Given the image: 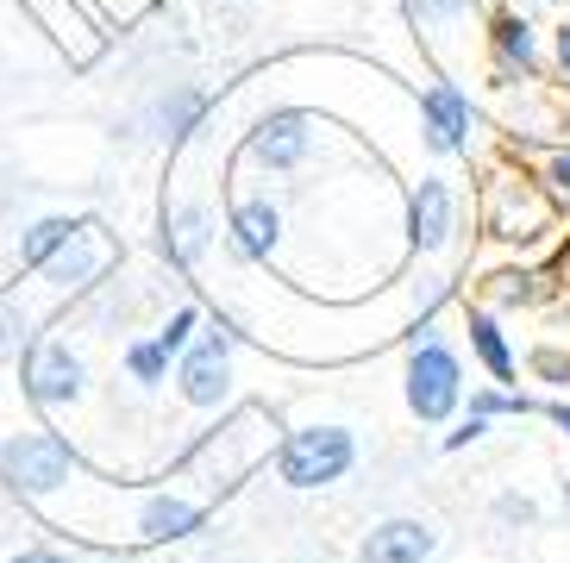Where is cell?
<instances>
[{"mask_svg":"<svg viewBox=\"0 0 570 563\" xmlns=\"http://www.w3.org/2000/svg\"><path fill=\"white\" fill-rule=\"evenodd\" d=\"M407 364H402V401L420 426H452L464 414V357L458 345L439 332V314H420L414 326L402 332Z\"/></svg>","mask_w":570,"mask_h":563,"instance_id":"1","label":"cell"},{"mask_svg":"<svg viewBox=\"0 0 570 563\" xmlns=\"http://www.w3.org/2000/svg\"><path fill=\"white\" fill-rule=\"evenodd\" d=\"M276 432L283 426L269 419V407H233V414H219V426H207L202 438L188 445L183 476L207 482V501L226 495V488H238V482L276 451Z\"/></svg>","mask_w":570,"mask_h":563,"instance_id":"2","label":"cell"},{"mask_svg":"<svg viewBox=\"0 0 570 563\" xmlns=\"http://www.w3.org/2000/svg\"><path fill=\"white\" fill-rule=\"evenodd\" d=\"M82 476V451L69 445L57 426L32 419V426L0 432V488L26 507H51L69 482Z\"/></svg>","mask_w":570,"mask_h":563,"instance_id":"3","label":"cell"},{"mask_svg":"<svg viewBox=\"0 0 570 563\" xmlns=\"http://www.w3.org/2000/svg\"><path fill=\"white\" fill-rule=\"evenodd\" d=\"M364 445H357L352 426H338V419H314V426H288L269 451V470L283 488L295 495H320V488H338V482L357 470Z\"/></svg>","mask_w":570,"mask_h":563,"instance_id":"4","label":"cell"},{"mask_svg":"<svg viewBox=\"0 0 570 563\" xmlns=\"http://www.w3.org/2000/svg\"><path fill=\"white\" fill-rule=\"evenodd\" d=\"M119 257H126V250H119V238L107 233L101 219H95V214H76L69 238L51 250V257H45V264L32 269V276L45 282V288H51L57 300H76V295H95V288H101V282L114 276Z\"/></svg>","mask_w":570,"mask_h":563,"instance_id":"5","label":"cell"},{"mask_svg":"<svg viewBox=\"0 0 570 563\" xmlns=\"http://www.w3.org/2000/svg\"><path fill=\"white\" fill-rule=\"evenodd\" d=\"M552 219H558V200L546 195V182H539V176H527V169H502V176L489 182L483 233L495 238V245L527 250V245H539V238L552 233Z\"/></svg>","mask_w":570,"mask_h":563,"instance_id":"6","label":"cell"},{"mask_svg":"<svg viewBox=\"0 0 570 563\" xmlns=\"http://www.w3.org/2000/svg\"><path fill=\"white\" fill-rule=\"evenodd\" d=\"M13 369H19V395L32 401L38 414H69L88 395V357L69 338H51V332H38Z\"/></svg>","mask_w":570,"mask_h":563,"instance_id":"7","label":"cell"},{"mask_svg":"<svg viewBox=\"0 0 570 563\" xmlns=\"http://www.w3.org/2000/svg\"><path fill=\"white\" fill-rule=\"evenodd\" d=\"M233 350H238V332L233 326H202V338L176 357V401L195 407V414H226L233 401Z\"/></svg>","mask_w":570,"mask_h":563,"instance_id":"8","label":"cell"},{"mask_svg":"<svg viewBox=\"0 0 570 563\" xmlns=\"http://www.w3.org/2000/svg\"><path fill=\"white\" fill-rule=\"evenodd\" d=\"M464 233V200L452 176H420L407 188V250L414 257H445Z\"/></svg>","mask_w":570,"mask_h":563,"instance_id":"9","label":"cell"},{"mask_svg":"<svg viewBox=\"0 0 570 563\" xmlns=\"http://www.w3.org/2000/svg\"><path fill=\"white\" fill-rule=\"evenodd\" d=\"M483 45H489V63H495V88L539 82V76L552 69V57H546V32H539L520 7H495V13H489Z\"/></svg>","mask_w":570,"mask_h":563,"instance_id":"10","label":"cell"},{"mask_svg":"<svg viewBox=\"0 0 570 563\" xmlns=\"http://www.w3.org/2000/svg\"><path fill=\"white\" fill-rule=\"evenodd\" d=\"M420 145L433 157H470L476 145V107L458 76H433L420 88Z\"/></svg>","mask_w":570,"mask_h":563,"instance_id":"11","label":"cell"},{"mask_svg":"<svg viewBox=\"0 0 570 563\" xmlns=\"http://www.w3.org/2000/svg\"><path fill=\"white\" fill-rule=\"evenodd\" d=\"M238 157L257 164V169H269V176H295V169L314 157V113H302V107H276V113H264L252 132H245Z\"/></svg>","mask_w":570,"mask_h":563,"instance_id":"12","label":"cell"},{"mask_svg":"<svg viewBox=\"0 0 570 563\" xmlns=\"http://www.w3.org/2000/svg\"><path fill=\"white\" fill-rule=\"evenodd\" d=\"M207 507H214V501L183 495V488H151V495H138V507H132V539L138 545H183V539H195V532L207 526Z\"/></svg>","mask_w":570,"mask_h":563,"instance_id":"13","label":"cell"},{"mask_svg":"<svg viewBox=\"0 0 570 563\" xmlns=\"http://www.w3.org/2000/svg\"><path fill=\"white\" fill-rule=\"evenodd\" d=\"M226 245L238 264H269L283 250V207L269 195H233L226 200Z\"/></svg>","mask_w":570,"mask_h":563,"instance_id":"14","label":"cell"},{"mask_svg":"<svg viewBox=\"0 0 570 563\" xmlns=\"http://www.w3.org/2000/svg\"><path fill=\"white\" fill-rule=\"evenodd\" d=\"M439 526L420 514H389L357 539V563H433L439 557Z\"/></svg>","mask_w":570,"mask_h":563,"instance_id":"15","label":"cell"},{"mask_svg":"<svg viewBox=\"0 0 570 563\" xmlns=\"http://www.w3.org/2000/svg\"><path fill=\"white\" fill-rule=\"evenodd\" d=\"M214 238H219V226H214V207L207 200H176V207H164V238H157V250H164L169 269L195 276L207 264Z\"/></svg>","mask_w":570,"mask_h":563,"instance_id":"16","label":"cell"},{"mask_svg":"<svg viewBox=\"0 0 570 563\" xmlns=\"http://www.w3.org/2000/svg\"><path fill=\"white\" fill-rule=\"evenodd\" d=\"M464 338H470V357L489 369L495 388H520V357H514V338H508L502 314H489L483 300L464 307Z\"/></svg>","mask_w":570,"mask_h":563,"instance_id":"17","label":"cell"},{"mask_svg":"<svg viewBox=\"0 0 570 563\" xmlns=\"http://www.w3.org/2000/svg\"><path fill=\"white\" fill-rule=\"evenodd\" d=\"M26 13L45 19V32L69 50V63H95V57H101V38L107 32L88 19L82 0H26Z\"/></svg>","mask_w":570,"mask_h":563,"instance_id":"18","label":"cell"},{"mask_svg":"<svg viewBox=\"0 0 570 563\" xmlns=\"http://www.w3.org/2000/svg\"><path fill=\"white\" fill-rule=\"evenodd\" d=\"M202 119H207V95L195 82H176L169 95H157V107H151V126H157L164 145H188V138L202 132Z\"/></svg>","mask_w":570,"mask_h":563,"instance_id":"19","label":"cell"},{"mask_svg":"<svg viewBox=\"0 0 570 563\" xmlns=\"http://www.w3.org/2000/svg\"><path fill=\"white\" fill-rule=\"evenodd\" d=\"M32 338H38V314L26 307L19 288H0V369H13Z\"/></svg>","mask_w":570,"mask_h":563,"instance_id":"20","label":"cell"},{"mask_svg":"<svg viewBox=\"0 0 570 563\" xmlns=\"http://www.w3.org/2000/svg\"><path fill=\"white\" fill-rule=\"evenodd\" d=\"M402 7H407V19H414L420 32H426V45H445V38L476 13V0H402Z\"/></svg>","mask_w":570,"mask_h":563,"instance_id":"21","label":"cell"},{"mask_svg":"<svg viewBox=\"0 0 570 563\" xmlns=\"http://www.w3.org/2000/svg\"><path fill=\"white\" fill-rule=\"evenodd\" d=\"M546 295V288H539V269H495V276L483 282V307L489 314H508V307H533V300Z\"/></svg>","mask_w":570,"mask_h":563,"instance_id":"22","label":"cell"},{"mask_svg":"<svg viewBox=\"0 0 570 563\" xmlns=\"http://www.w3.org/2000/svg\"><path fill=\"white\" fill-rule=\"evenodd\" d=\"M119 364H126V376H132L138 388H145V395H157V388L169 382V369H176V364H169V350L157 345L151 332H145V338H126V350H119Z\"/></svg>","mask_w":570,"mask_h":563,"instance_id":"23","label":"cell"},{"mask_svg":"<svg viewBox=\"0 0 570 563\" xmlns=\"http://www.w3.org/2000/svg\"><path fill=\"white\" fill-rule=\"evenodd\" d=\"M69 226H76V214H45V219H32V226L19 233V269L32 276V269L69 238Z\"/></svg>","mask_w":570,"mask_h":563,"instance_id":"24","label":"cell"},{"mask_svg":"<svg viewBox=\"0 0 570 563\" xmlns=\"http://www.w3.org/2000/svg\"><path fill=\"white\" fill-rule=\"evenodd\" d=\"M464 414H483V419H527V414H539V401L527 395V388H470L464 395Z\"/></svg>","mask_w":570,"mask_h":563,"instance_id":"25","label":"cell"},{"mask_svg":"<svg viewBox=\"0 0 570 563\" xmlns=\"http://www.w3.org/2000/svg\"><path fill=\"white\" fill-rule=\"evenodd\" d=\"M202 326H207V314H202V300H183V307H176V314L164 319V326L151 332L157 345L169 350V364H176V357H183L188 345H195V338H202Z\"/></svg>","mask_w":570,"mask_h":563,"instance_id":"26","label":"cell"},{"mask_svg":"<svg viewBox=\"0 0 570 563\" xmlns=\"http://www.w3.org/2000/svg\"><path fill=\"white\" fill-rule=\"evenodd\" d=\"M539 182H546V195H552L558 207H570V145L546 150V164H539Z\"/></svg>","mask_w":570,"mask_h":563,"instance_id":"27","label":"cell"},{"mask_svg":"<svg viewBox=\"0 0 570 563\" xmlns=\"http://www.w3.org/2000/svg\"><path fill=\"white\" fill-rule=\"evenodd\" d=\"M489 426H495V419H483V414H458V419H452V432L439 438V451H470V445H483Z\"/></svg>","mask_w":570,"mask_h":563,"instance_id":"28","label":"cell"},{"mask_svg":"<svg viewBox=\"0 0 570 563\" xmlns=\"http://www.w3.org/2000/svg\"><path fill=\"white\" fill-rule=\"evenodd\" d=\"M546 57H552V76L570 88V7H564V19L552 26V38H546Z\"/></svg>","mask_w":570,"mask_h":563,"instance_id":"29","label":"cell"},{"mask_svg":"<svg viewBox=\"0 0 570 563\" xmlns=\"http://www.w3.org/2000/svg\"><path fill=\"white\" fill-rule=\"evenodd\" d=\"M495 520L502 526H539V507L527 495H495Z\"/></svg>","mask_w":570,"mask_h":563,"instance_id":"30","label":"cell"},{"mask_svg":"<svg viewBox=\"0 0 570 563\" xmlns=\"http://www.w3.org/2000/svg\"><path fill=\"white\" fill-rule=\"evenodd\" d=\"M7 563H69V551H57V545H26V551H13Z\"/></svg>","mask_w":570,"mask_h":563,"instance_id":"31","label":"cell"},{"mask_svg":"<svg viewBox=\"0 0 570 563\" xmlns=\"http://www.w3.org/2000/svg\"><path fill=\"white\" fill-rule=\"evenodd\" d=\"M539 414H546V419H552V426H558V432H564V438H570V401H546Z\"/></svg>","mask_w":570,"mask_h":563,"instance_id":"32","label":"cell"},{"mask_svg":"<svg viewBox=\"0 0 570 563\" xmlns=\"http://www.w3.org/2000/svg\"><path fill=\"white\" fill-rule=\"evenodd\" d=\"M88 563H132V557H126V551H95Z\"/></svg>","mask_w":570,"mask_h":563,"instance_id":"33","label":"cell"},{"mask_svg":"<svg viewBox=\"0 0 570 563\" xmlns=\"http://www.w3.org/2000/svg\"><path fill=\"white\" fill-rule=\"evenodd\" d=\"M539 7H570V0H539Z\"/></svg>","mask_w":570,"mask_h":563,"instance_id":"34","label":"cell"}]
</instances>
